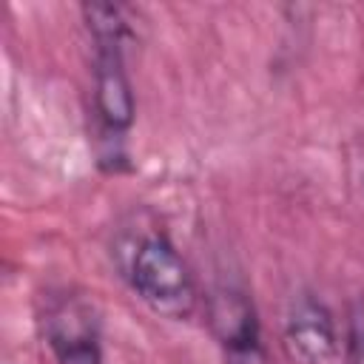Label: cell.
<instances>
[{
	"instance_id": "obj_1",
	"label": "cell",
	"mask_w": 364,
	"mask_h": 364,
	"mask_svg": "<svg viewBox=\"0 0 364 364\" xmlns=\"http://www.w3.org/2000/svg\"><path fill=\"white\" fill-rule=\"evenodd\" d=\"M82 17L94 37V111L100 139L114 148L117 159H122L119 145L136 114L134 88L125 71L128 23L122 20V9L111 3H88L82 6Z\"/></svg>"
},
{
	"instance_id": "obj_2",
	"label": "cell",
	"mask_w": 364,
	"mask_h": 364,
	"mask_svg": "<svg viewBox=\"0 0 364 364\" xmlns=\"http://www.w3.org/2000/svg\"><path fill=\"white\" fill-rule=\"evenodd\" d=\"M128 279L139 301H145L156 316L171 321H185L196 310V284L191 267L179 250L165 236H148L131 256Z\"/></svg>"
},
{
	"instance_id": "obj_3",
	"label": "cell",
	"mask_w": 364,
	"mask_h": 364,
	"mask_svg": "<svg viewBox=\"0 0 364 364\" xmlns=\"http://www.w3.org/2000/svg\"><path fill=\"white\" fill-rule=\"evenodd\" d=\"M43 338L57 364H102L100 318L82 296L65 293L46 307Z\"/></svg>"
},
{
	"instance_id": "obj_4",
	"label": "cell",
	"mask_w": 364,
	"mask_h": 364,
	"mask_svg": "<svg viewBox=\"0 0 364 364\" xmlns=\"http://www.w3.org/2000/svg\"><path fill=\"white\" fill-rule=\"evenodd\" d=\"M284 347L296 364H336L338 333L321 299L310 293L293 299L284 321Z\"/></svg>"
},
{
	"instance_id": "obj_5",
	"label": "cell",
	"mask_w": 364,
	"mask_h": 364,
	"mask_svg": "<svg viewBox=\"0 0 364 364\" xmlns=\"http://www.w3.org/2000/svg\"><path fill=\"white\" fill-rule=\"evenodd\" d=\"M347 361L364 364V299L353 301L347 310Z\"/></svg>"
},
{
	"instance_id": "obj_6",
	"label": "cell",
	"mask_w": 364,
	"mask_h": 364,
	"mask_svg": "<svg viewBox=\"0 0 364 364\" xmlns=\"http://www.w3.org/2000/svg\"><path fill=\"white\" fill-rule=\"evenodd\" d=\"M222 353H225V364H273L262 344V336L239 341L233 347H225Z\"/></svg>"
}]
</instances>
